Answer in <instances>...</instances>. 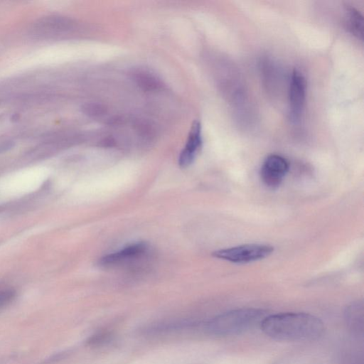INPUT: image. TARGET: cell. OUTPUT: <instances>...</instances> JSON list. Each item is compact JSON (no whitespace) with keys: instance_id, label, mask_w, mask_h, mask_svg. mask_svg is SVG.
Returning a JSON list of instances; mask_svg holds the SVG:
<instances>
[{"instance_id":"cell-1","label":"cell","mask_w":364,"mask_h":364,"mask_svg":"<svg viewBox=\"0 0 364 364\" xmlns=\"http://www.w3.org/2000/svg\"><path fill=\"white\" fill-rule=\"evenodd\" d=\"M269 337L280 341H311L318 338L324 325L318 317L302 312H286L267 316L260 324Z\"/></svg>"},{"instance_id":"cell-2","label":"cell","mask_w":364,"mask_h":364,"mask_svg":"<svg viewBox=\"0 0 364 364\" xmlns=\"http://www.w3.org/2000/svg\"><path fill=\"white\" fill-rule=\"evenodd\" d=\"M267 312L260 309L242 308L215 316L205 323V330L216 336H232L260 326Z\"/></svg>"},{"instance_id":"cell-3","label":"cell","mask_w":364,"mask_h":364,"mask_svg":"<svg viewBox=\"0 0 364 364\" xmlns=\"http://www.w3.org/2000/svg\"><path fill=\"white\" fill-rule=\"evenodd\" d=\"M274 248L267 244L249 243L214 251L212 255L235 264H246L263 259L273 253Z\"/></svg>"},{"instance_id":"cell-4","label":"cell","mask_w":364,"mask_h":364,"mask_svg":"<svg viewBox=\"0 0 364 364\" xmlns=\"http://www.w3.org/2000/svg\"><path fill=\"white\" fill-rule=\"evenodd\" d=\"M289 170L287 159L279 154H269L264 160L259 171L263 183L270 188H277Z\"/></svg>"},{"instance_id":"cell-5","label":"cell","mask_w":364,"mask_h":364,"mask_svg":"<svg viewBox=\"0 0 364 364\" xmlns=\"http://www.w3.org/2000/svg\"><path fill=\"white\" fill-rule=\"evenodd\" d=\"M306 82L304 76L294 70L289 87L288 98L290 114L293 119H298L303 112L306 100Z\"/></svg>"},{"instance_id":"cell-6","label":"cell","mask_w":364,"mask_h":364,"mask_svg":"<svg viewBox=\"0 0 364 364\" xmlns=\"http://www.w3.org/2000/svg\"><path fill=\"white\" fill-rule=\"evenodd\" d=\"M203 144L202 127L199 121L193 122L188 134L185 146L178 156V165L181 168H187L195 160Z\"/></svg>"},{"instance_id":"cell-7","label":"cell","mask_w":364,"mask_h":364,"mask_svg":"<svg viewBox=\"0 0 364 364\" xmlns=\"http://www.w3.org/2000/svg\"><path fill=\"white\" fill-rule=\"evenodd\" d=\"M147 248V245L142 242L129 245L119 251L102 257L99 260V264L103 267L117 265L142 255L146 252Z\"/></svg>"},{"instance_id":"cell-8","label":"cell","mask_w":364,"mask_h":364,"mask_svg":"<svg viewBox=\"0 0 364 364\" xmlns=\"http://www.w3.org/2000/svg\"><path fill=\"white\" fill-rule=\"evenodd\" d=\"M73 23L62 16H47L39 20L34 26L36 33L41 36H53L71 29Z\"/></svg>"},{"instance_id":"cell-9","label":"cell","mask_w":364,"mask_h":364,"mask_svg":"<svg viewBox=\"0 0 364 364\" xmlns=\"http://www.w3.org/2000/svg\"><path fill=\"white\" fill-rule=\"evenodd\" d=\"M134 82L144 91H156L163 88L161 80L149 70L138 68L132 73Z\"/></svg>"},{"instance_id":"cell-10","label":"cell","mask_w":364,"mask_h":364,"mask_svg":"<svg viewBox=\"0 0 364 364\" xmlns=\"http://www.w3.org/2000/svg\"><path fill=\"white\" fill-rule=\"evenodd\" d=\"M345 321L354 333H362L363 330V305L362 302H355L349 305L344 313Z\"/></svg>"},{"instance_id":"cell-11","label":"cell","mask_w":364,"mask_h":364,"mask_svg":"<svg viewBox=\"0 0 364 364\" xmlns=\"http://www.w3.org/2000/svg\"><path fill=\"white\" fill-rule=\"evenodd\" d=\"M345 13L346 24L348 31L358 39L363 41V15L357 9L351 6H346Z\"/></svg>"},{"instance_id":"cell-12","label":"cell","mask_w":364,"mask_h":364,"mask_svg":"<svg viewBox=\"0 0 364 364\" xmlns=\"http://www.w3.org/2000/svg\"><path fill=\"white\" fill-rule=\"evenodd\" d=\"M82 112L90 117H99L103 116L106 112V107L98 102H87L82 105Z\"/></svg>"},{"instance_id":"cell-13","label":"cell","mask_w":364,"mask_h":364,"mask_svg":"<svg viewBox=\"0 0 364 364\" xmlns=\"http://www.w3.org/2000/svg\"><path fill=\"white\" fill-rule=\"evenodd\" d=\"M16 292L11 289L0 291V311L7 306L15 298Z\"/></svg>"},{"instance_id":"cell-14","label":"cell","mask_w":364,"mask_h":364,"mask_svg":"<svg viewBox=\"0 0 364 364\" xmlns=\"http://www.w3.org/2000/svg\"><path fill=\"white\" fill-rule=\"evenodd\" d=\"M110 334L107 333H100L91 336L87 341L88 345L96 346L103 343L109 340Z\"/></svg>"},{"instance_id":"cell-15","label":"cell","mask_w":364,"mask_h":364,"mask_svg":"<svg viewBox=\"0 0 364 364\" xmlns=\"http://www.w3.org/2000/svg\"><path fill=\"white\" fill-rule=\"evenodd\" d=\"M14 146L13 141H5L0 144V153L6 151L11 149Z\"/></svg>"}]
</instances>
